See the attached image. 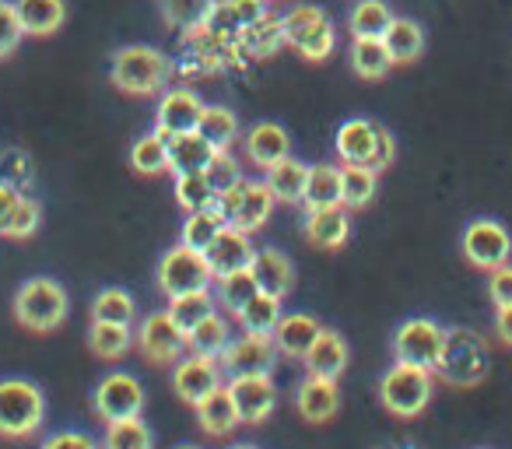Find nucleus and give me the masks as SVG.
Segmentation results:
<instances>
[{"instance_id": "6", "label": "nucleus", "mask_w": 512, "mask_h": 449, "mask_svg": "<svg viewBox=\"0 0 512 449\" xmlns=\"http://www.w3.org/2000/svg\"><path fill=\"white\" fill-rule=\"evenodd\" d=\"M379 400L397 418H418L432 400V372L421 365L397 362L379 379Z\"/></svg>"}, {"instance_id": "50", "label": "nucleus", "mask_w": 512, "mask_h": 449, "mask_svg": "<svg viewBox=\"0 0 512 449\" xmlns=\"http://www.w3.org/2000/svg\"><path fill=\"white\" fill-rule=\"evenodd\" d=\"M207 179H211L214 190L221 193V190H228L232 183H239L242 169H239V162H235V158L228 155V151H218V155H214V162L207 165Z\"/></svg>"}, {"instance_id": "11", "label": "nucleus", "mask_w": 512, "mask_h": 449, "mask_svg": "<svg viewBox=\"0 0 512 449\" xmlns=\"http://www.w3.org/2000/svg\"><path fill=\"white\" fill-rule=\"evenodd\" d=\"M278 344H274L271 334H242L232 337L228 351L218 358L221 369L232 376H271L274 365H278Z\"/></svg>"}, {"instance_id": "1", "label": "nucleus", "mask_w": 512, "mask_h": 449, "mask_svg": "<svg viewBox=\"0 0 512 449\" xmlns=\"http://www.w3.org/2000/svg\"><path fill=\"white\" fill-rule=\"evenodd\" d=\"M169 74H172V64L162 50H155V46H148V43H130V46H123V50H116L109 78H113V85L120 88V92L144 95V99H148V95L162 92Z\"/></svg>"}, {"instance_id": "13", "label": "nucleus", "mask_w": 512, "mask_h": 449, "mask_svg": "<svg viewBox=\"0 0 512 449\" xmlns=\"http://www.w3.org/2000/svg\"><path fill=\"white\" fill-rule=\"evenodd\" d=\"M218 386H225V369H221L218 358H204V355H186L176 362L172 369V390L179 400L197 407L204 397H211Z\"/></svg>"}, {"instance_id": "14", "label": "nucleus", "mask_w": 512, "mask_h": 449, "mask_svg": "<svg viewBox=\"0 0 512 449\" xmlns=\"http://www.w3.org/2000/svg\"><path fill=\"white\" fill-rule=\"evenodd\" d=\"M228 393H232V404L239 411V425H260L278 407V386L271 376H232Z\"/></svg>"}, {"instance_id": "45", "label": "nucleus", "mask_w": 512, "mask_h": 449, "mask_svg": "<svg viewBox=\"0 0 512 449\" xmlns=\"http://www.w3.org/2000/svg\"><path fill=\"white\" fill-rule=\"evenodd\" d=\"M218 200V190L207 179V172H190V176H176V204L190 211H204V207H214Z\"/></svg>"}, {"instance_id": "29", "label": "nucleus", "mask_w": 512, "mask_h": 449, "mask_svg": "<svg viewBox=\"0 0 512 449\" xmlns=\"http://www.w3.org/2000/svg\"><path fill=\"white\" fill-rule=\"evenodd\" d=\"M264 183L271 186V193H274L278 204H302V193H306V183H309V165L288 155L285 162H278V165L267 169Z\"/></svg>"}, {"instance_id": "43", "label": "nucleus", "mask_w": 512, "mask_h": 449, "mask_svg": "<svg viewBox=\"0 0 512 449\" xmlns=\"http://www.w3.org/2000/svg\"><path fill=\"white\" fill-rule=\"evenodd\" d=\"M225 229V218L218 214V207H204V211H190L183 221V246L204 253L214 243V236Z\"/></svg>"}, {"instance_id": "7", "label": "nucleus", "mask_w": 512, "mask_h": 449, "mask_svg": "<svg viewBox=\"0 0 512 449\" xmlns=\"http://www.w3.org/2000/svg\"><path fill=\"white\" fill-rule=\"evenodd\" d=\"M155 281L169 299L186 292H200V288L214 285V274L207 267V257L200 250H190V246H172V250L162 253L155 267Z\"/></svg>"}, {"instance_id": "31", "label": "nucleus", "mask_w": 512, "mask_h": 449, "mask_svg": "<svg viewBox=\"0 0 512 449\" xmlns=\"http://www.w3.org/2000/svg\"><path fill=\"white\" fill-rule=\"evenodd\" d=\"M197 421H200V428H204L207 435H214V439H221V435H228L232 428H239V411H235L228 386H218L211 397L200 400V404H197Z\"/></svg>"}, {"instance_id": "25", "label": "nucleus", "mask_w": 512, "mask_h": 449, "mask_svg": "<svg viewBox=\"0 0 512 449\" xmlns=\"http://www.w3.org/2000/svg\"><path fill=\"white\" fill-rule=\"evenodd\" d=\"M274 193L267 183H256V179H246V190H242V204H239V214L232 218V229H242V232H260L271 221L274 214Z\"/></svg>"}, {"instance_id": "18", "label": "nucleus", "mask_w": 512, "mask_h": 449, "mask_svg": "<svg viewBox=\"0 0 512 449\" xmlns=\"http://www.w3.org/2000/svg\"><path fill=\"white\" fill-rule=\"evenodd\" d=\"M242 148H246V158L256 169H271V165L285 162L292 155V137L278 123H256L242 137Z\"/></svg>"}, {"instance_id": "15", "label": "nucleus", "mask_w": 512, "mask_h": 449, "mask_svg": "<svg viewBox=\"0 0 512 449\" xmlns=\"http://www.w3.org/2000/svg\"><path fill=\"white\" fill-rule=\"evenodd\" d=\"M204 106L197 92L190 88H169V92L158 95L155 106V130L169 141L176 134H190V130L200 127V116H204Z\"/></svg>"}, {"instance_id": "38", "label": "nucleus", "mask_w": 512, "mask_h": 449, "mask_svg": "<svg viewBox=\"0 0 512 449\" xmlns=\"http://www.w3.org/2000/svg\"><path fill=\"white\" fill-rule=\"evenodd\" d=\"M393 22V11L386 0H358L355 8L348 11V32L351 39L358 36H376L383 39L386 25Z\"/></svg>"}, {"instance_id": "54", "label": "nucleus", "mask_w": 512, "mask_h": 449, "mask_svg": "<svg viewBox=\"0 0 512 449\" xmlns=\"http://www.w3.org/2000/svg\"><path fill=\"white\" fill-rule=\"evenodd\" d=\"M18 197H22V190L11 186L8 179H0V236H4V225L11 221V214H15Z\"/></svg>"}, {"instance_id": "48", "label": "nucleus", "mask_w": 512, "mask_h": 449, "mask_svg": "<svg viewBox=\"0 0 512 449\" xmlns=\"http://www.w3.org/2000/svg\"><path fill=\"white\" fill-rule=\"evenodd\" d=\"M25 29L18 22V11H15V0H0V60L11 57V53L22 46Z\"/></svg>"}, {"instance_id": "12", "label": "nucleus", "mask_w": 512, "mask_h": 449, "mask_svg": "<svg viewBox=\"0 0 512 449\" xmlns=\"http://www.w3.org/2000/svg\"><path fill=\"white\" fill-rule=\"evenodd\" d=\"M134 344L148 362L155 365H176L186 351V334L172 323L169 313H151L137 327Z\"/></svg>"}, {"instance_id": "21", "label": "nucleus", "mask_w": 512, "mask_h": 449, "mask_svg": "<svg viewBox=\"0 0 512 449\" xmlns=\"http://www.w3.org/2000/svg\"><path fill=\"white\" fill-rule=\"evenodd\" d=\"M309 369V376H323V379H341V372L348 369V341H344L337 330H320V337L313 341L309 355L302 358Z\"/></svg>"}, {"instance_id": "35", "label": "nucleus", "mask_w": 512, "mask_h": 449, "mask_svg": "<svg viewBox=\"0 0 512 449\" xmlns=\"http://www.w3.org/2000/svg\"><path fill=\"white\" fill-rule=\"evenodd\" d=\"M232 344V334H228V323L225 316L211 313L197 330L186 334V351L190 355H204V358H221Z\"/></svg>"}, {"instance_id": "19", "label": "nucleus", "mask_w": 512, "mask_h": 449, "mask_svg": "<svg viewBox=\"0 0 512 449\" xmlns=\"http://www.w3.org/2000/svg\"><path fill=\"white\" fill-rule=\"evenodd\" d=\"M348 236H351V218L344 204L306 214V239L316 250H341L348 243Z\"/></svg>"}, {"instance_id": "44", "label": "nucleus", "mask_w": 512, "mask_h": 449, "mask_svg": "<svg viewBox=\"0 0 512 449\" xmlns=\"http://www.w3.org/2000/svg\"><path fill=\"white\" fill-rule=\"evenodd\" d=\"M151 446H155V435H151V428L141 418H123L106 425L102 449H151Z\"/></svg>"}, {"instance_id": "8", "label": "nucleus", "mask_w": 512, "mask_h": 449, "mask_svg": "<svg viewBox=\"0 0 512 449\" xmlns=\"http://www.w3.org/2000/svg\"><path fill=\"white\" fill-rule=\"evenodd\" d=\"M442 348H446V327H439L435 320H425V316H414V320L400 323L397 334H393V355H397V362L421 365L428 372L439 369Z\"/></svg>"}, {"instance_id": "30", "label": "nucleus", "mask_w": 512, "mask_h": 449, "mask_svg": "<svg viewBox=\"0 0 512 449\" xmlns=\"http://www.w3.org/2000/svg\"><path fill=\"white\" fill-rule=\"evenodd\" d=\"M341 204V165H313L309 169V183L302 193V207L309 211H323V207H337Z\"/></svg>"}, {"instance_id": "52", "label": "nucleus", "mask_w": 512, "mask_h": 449, "mask_svg": "<svg viewBox=\"0 0 512 449\" xmlns=\"http://www.w3.org/2000/svg\"><path fill=\"white\" fill-rule=\"evenodd\" d=\"M397 162V137L390 134V130L379 123V137H376V151H372V162H369V169H376V172H386L390 165Z\"/></svg>"}, {"instance_id": "56", "label": "nucleus", "mask_w": 512, "mask_h": 449, "mask_svg": "<svg viewBox=\"0 0 512 449\" xmlns=\"http://www.w3.org/2000/svg\"><path fill=\"white\" fill-rule=\"evenodd\" d=\"M228 449H256V446H249V442H239V446H228Z\"/></svg>"}, {"instance_id": "16", "label": "nucleus", "mask_w": 512, "mask_h": 449, "mask_svg": "<svg viewBox=\"0 0 512 449\" xmlns=\"http://www.w3.org/2000/svg\"><path fill=\"white\" fill-rule=\"evenodd\" d=\"M204 257H207V267H211L214 278H221V274L246 271V267H253L256 246H253V239H249V232L225 225V229L214 236V243L204 250Z\"/></svg>"}, {"instance_id": "27", "label": "nucleus", "mask_w": 512, "mask_h": 449, "mask_svg": "<svg viewBox=\"0 0 512 449\" xmlns=\"http://www.w3.org/2000/svg\"><path fill=\"white\" fill-rule=\"evenodd\" d=\"M25 36H53L67 22V0H15Z\"/></svg>"}, {"instance_id": "3", "label": "nucleus", "mask_w": 512, "mask_h": 449, "mask_svg": "<svg viewBox=\"0 0 512 449\" xmlns=\"http://www.w3.org/2000/svg\"><path fill=\"white\" fill-rule=\"evenodd\" d=\"M281 32H285V43L299 53L302 60H313L323 64L330 53L337 50V25L316 4H295L285 18H281Z\"/></svg>"}, {"instance_id": "42", "label": "nucleus", "mask_w": 512, "mask_h": 449, "mask_svg": "<svg viewBox=\"0 0 512 449\" xmlns=\"http://www.w3.org/2000/svg\"><path fill=\"white\" fill-rule=\"evenodd\" d=\"M200 134L214 144L218 151H228L239 137V116L228 106H204V116H200Z\"/></svg>"}, {"instance_id": "51", "label": "nucleus", "mask_w": 512, "mask_h": 449, "mask_svg": "<svg viewBox=\"0 0 512 449\" xmlns=\"http://www.w3.org/2000/svg\"><path fill=\"white\" fill-rule=\"evenodd\" d=\"M488 299L495 302V309L512 306V264H502L495 271H488Z\"/></svg>"}, {"instance_id": "10", "label": "nucleus", "mask_w": 512, "mask_h": 449, "mask_svg": "<svg viewBox=\"0 0 512 449\" xmlns=\"http://www.w3.org/2000/svg\"><path fill=\"white\" fill-rule=\"evenodd\" d=\"M460 246H463V257H467L474 267H481V271H495V267L509 264V257H512L509 229L495 218L470 221L467 229H463Z\"/></svg>"}, {"instance_id": "39", "label": "nucleus", "mask_w": 512, "mask_h": 449, "mask_svg": "<svg viewBox=\"0 0 512 449\" xmlns=\"http://www.w3.org/2000/svg\"><path fill=\"white\" fill-rule=\"evenodd\" d=\"M218 0H162V18L172 25V29H204L211 22Z\"/></svg>"}, {"instance_id": "53", "label": "nucleus", "mask_w": 512, "mask_h": 449, "mask_svg": "<svg viewBox=\"0 0 512 449\" xmlns=\"http://www.w3.org/2000/svg\"><path fill=\"white\" fill-rule=\"evenodd\" d=\"M43 449H102V446L85 432H53L43 439Z\"/></svg>"}, {"instance_id": "49", "label": "nucleus", "mask_w": 512, "mask_h": 449, "mask_svg": "<svg viewBox=\"0 0 512 449\" xmlns=\"http://www.w3.org/2000/svg\"><path fill=\"white\" fill-rule=\"evenodd\" d=\"M0 179H8L18 190L32 183V162L25 158V151H4L0 155Z\"/></svg>"}, {"instance_id": "24", "label": "nucleus", "mask_w": 512, "mask_h": 449, "mask_svg": "<svg viewBox=\"0 0 512 449\" xmlns=\"http://www.w3.org/2000/svg\"><path fill=\"white\" fill-rule=\"evenodd\" d=\"M348 64H351V71H355L362 81H383L386 74L393 71L390 50H386V43H383V39H376V36H358V39H351V46H348Z\"/></svg>"}, {"instance_id": "57", "label": "nucleus", "mask_w": 512, "mask_h": 449, "mask_svg": "<svg viewBox=\"0 0 512 449\" xmlns=\"http://www.w3.org/2000/svg\"><path fill=\"white\" fill-rule=\"evenodd\" d=\"M176 449H200V446H193V442H183V446H176Z\"/></svg>"}, {"instance_id": "47", "label": "nucleus", "mask_w": 512, "mask_h": 449, "mask_svg": "<svg viewBox=\"0 0 512 449\" xmlns=\"http://www.w3.org/2000/svg\"><path fill=\"white\" fill-rule=\"evenodd\" d=\"M39 221H43V207H39V200L29 197V193H22V197H18L15 214H11V221L4 225V239H29L32 232L39 229Z\"/></svg>"}, {"instance_id": "36", "label": "nucleus", "mask_w": 512, "mask_h": 449, "mask_svg": "<svg viewBox=\"0 0 512 449\" xmlns=\"http://www.w3.org/2000/svg\"><path fill=\"white\" fill-rule=\"evenodd\" d=\"M214 285H218V288H214V299H218V306L225 309V313H232V316L239 313V309L246 306L256 292H260L253 267H246V271L221 274V278H214Z\"/></svg>"}, {"instance_id": "34", "label": "nucleus", "mask_w": 512, "mask_h": 449, "mask_svg": "<svg viewBox=\"0 0 512 449\" xmlns=\"http://www.w3.org/2000/svg\"><path fill=\"white\" fill-rule=\"evenodd\" d=\"M214 306H218V299H214L211 288H200V292H186V295L169 299V309H165V313L172 316V323H176L183 334H190V330H197L200 323L214 313Z\"/></svg>"}, {"instance_id": "37", "label": "nucleus", "mask_w": 512, "mask_h": 449, "mask_svg": "<svg viewBox=\"0 0 512 449\" xmlns=\"http://www.w3.org/2000/svg\"><path fill=\"white\" fill-rule=\"evenodd\" d=\"M130 169L141 176H162L169 172V141L162 134H144L130 144Z\"/></svg>"}, {"instance_id": "41", "label": "nucleus", "mask_w": 512, "mask_h": 449, "mask_svg": "<svg viewBox=\"0 0 512 449\" xmlns=\"http://www.w3.org/2000/svg\"><path fill=\"white\" fill-rule=\"evenodd\" d=\"M92 320L102 323H134L137 320V302L127 288H102L92 299Z\"/></svg>"}, {"instance_id": "23", "label": "nucleus", "mask_w": 512, "mask_h": 449, "mask_svg": "<svg viewBox=\"0 0 512 449\" xmlns=\"http://www.w3.org/2000/svg\"><path fill=\"white\" fill-rule=\"evenodd\" d=\"M376 137H379V123L372 120H348L341 123L337 130V155H341L344 165H369L372 162V151H376Z\"/></svg>"}, {"instance_id": "22", "label": "nucleus", "mask_w": 512, "mask_h": 449, "mask_svg": "<svg viewBox=\"0 0 512 449\" xmlns=\"http://www.w3.org/2000/svg\"><path fill=\"white\" fill-rule=\"evenodd\" d=\"M323 323L316 320V316L309 313H288L281 316V323L274 327V344H278L281 355L288 358H306L309 348H313V341L320 337Z\"/></svg>"}, {"instance_id": "26", "label": "nucleus", "mask_w": 512, "mask_h": 449, "mask_svg": "<svg viewBox=\"0 0 512 449\" xmlns=\"http://www.w3.org/2000/svg\"><path fill=\"white\" fill-rule=\"evenodd\" d=\"M253 274H256V285L264 288V292H271V295H281V299H285V295L292 292V285H295L292 260H288L281 250H274V246L256 250Z\"/></svg>"}, {"instance_id": "40", "label": "nucleus", "mask_w": 512, "mask_h": 449, "mask_svg": "<svg viewBox=\"0 0 512 449\" xmlns=\"http://www.w3.org/2000/svg\"><path fill=\"white\" fill-rule=\"evenodd\" d=\"M379 172L369 165H341V204L344 207H365L376 197Z\"/></svg>"}, {"instance_id": "33", "label": "nucleus", "mask_w": 512, "mask_h": 449, "mask_svg": "<svg viewBox=\"0 0 512 449\" xmlns=\"http://www.w3.org/2000/svg\"><path fill=\"white\" fill-rule=\"evenodd\" d=\"M88 348H92V355L102 358V362H116V358H123L130 348H134V330H130V323L92 320V330H88Z\"/></svg>"}, {"instance_id": "28", "label": "nucleus", "mask_w": 512, "mask_h": 449, "mask_svg": "<svg viewBox=\"0 0 512 449\" xmlns=\"http://www.w3.org/2000/svg\"><path fill=\"white\" fill-rule=\"evenodd\" d=\"M383 43H386V50H390L393 64H414V60L425 53V29H421L414 18L393 15V22L386 25V32H383Z\"/></svg>"}, {"instance_id": "17", "label": "nucleus", "mask_w": 512, "mask_h": 449, "mask_svg": "<svg viewBox=\"0 0 512 449\" xmlns=\"http://www.w3.org/2000/svg\"><path fill=\"white\" fill-rule=\"evenodd\" d=\"M295 407L306 421L313 425H327V421L337 418L341 411V390H337V379H323V376H309L299 383L295 390Z\"/></svg>"}, {"instance_id": "55", "label": "nucleus", "mask_w": 512, "mask_h": 449, "mask_svg": "<svg viewBox=\"0 0 512 449\" xmlns=\"http://www.w3.org/2000/svg\"><path fill=\"white\" fill-rule=\"evenodd\" d=\"M495 334H498V341L512 344V306H502L495 313Z\"/></svg>"}, {"instance_id": "2", "label": "nucleus", "mask_w": 512, "mask_h": 449, "mask_svg": "<svg viewBox=\"0 0 512 449\" xmlns=\"http://www.w3.org/2000/svg\"><path fill=\"white\" fill-rule=\"evenodd\" d=\"M11 309H15V320L22 323L25 330H32V334H53V330L67 320L71 302H67V292H64L60 281L29 278L15 292Z\"/></svg>"}, {"instance_id": "32", "label": "nucleus", "mask_w": 512, "mask_h": 449, "mask_svg": "<svg viewBox=\"0 0 512 449\" xmlns=\"http://www.w3.org/2000/svg\"><path fill=\"white\" fill-rule=\"evenodd\" d=\"M281 302H285L281 295H271V292L260 288V292H256L253 299L235 313V320L242 323L246 334H274V327H278L281 316H285L281 313Z\"/></svg>"}, {"instance_id": "4", "label": "nucleus", "mask_w": 512, "mask_h": 449, "mask_svg": "<svg viewBox=\"0 0 512 449\" xmlns=\"http://www.w3.org/2000/svg\"><path fill=\"white\" fill-rule=\"evenodd\" d=\"M46 418V397L32 379H0V435L25 439L39 432Z\"/></svg>"}, {"instance_id": "5", "label": "nucleus", "mask_w": 512, "mask_h": 449, "mask_svg": "<svg viewBox=\"0 0 512 449\" xmlns=\"http://www.w3.org/2000/svg\"><path fill=\"white\" fill-rule=\"evenodd\" d=\"M488 344H484L481 334L467 327L446 330V348H442L439 358V376L453 386H474L488 376Z\"/></svg>"}, {"instance_id": "46", "label": "nucleus", "mask_w": 512, "mask_h": 449, "mask_svg": "<svg viewBox=\"0 0 512 449\" xmlns=\"http://www.w3.org/2000/svg\"><path fill=\"white\" fill-rule=\"evenodd\" d=\"M218 15H225L228 29L246 32L249 25H256L267 15V0H218Z\"/></svg>"}, {"instance_id": "9", "label": "nucleus", "mask_w": 512, "mask_h": 449, "mask_svg": "<svg viewBox=\"0 0 512 449\" xmlns=\"http://www.w3.org/2000/svg\"><path fill=\"white\" fill-rule=\"evenodd\" d=\"M144 386L137 376L130 372H109V376L99 379L92 393V411L99 414L102 421H123V418H141L144 411Z\"/></svg>"}, {"instance_id": "20", "label": "nucleus", "mask_w": 512, "mask_h": 449, "mask_svg": "<svg viewBox=\"0 0 512 449\" xmlns=\"http://www.w3.org/2000/svg\"><path fill=\"white\" fill-rule=\"evenodd\" d=\"M218 148L207 141L200 130H190V134H176L169 137V169L176 176H190V172H207V165L214 162Z\"/></svg>"}]
</instances>
